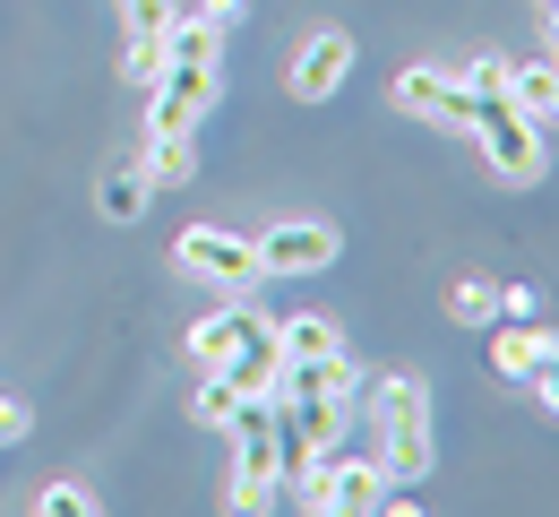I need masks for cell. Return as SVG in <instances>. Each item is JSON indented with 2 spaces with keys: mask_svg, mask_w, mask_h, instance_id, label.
Returning a JSON list of instances; mask_svg holds the SVG:
<instances>
[{
  "mask_svg": "<svg viewBox=\"0 0 559 517\" xmlns=\"http://www.w3.org/2000/svg\"><path fill=\"white\" fill-rule=\"evenodd\" d=\"M551 345H559V337L543 328V319H508V328L490 319V363L508 371V379H534V363H543Z\"/></svg>",
  "mask_w": 559,
  "mask_h": 517,
  "instance_id": "4fadbf2b",
  "label": "cell"
},
{
  "mask_svg": "<svg viewBox=\"0 0 559 517\" xmlns=\"http://www.w3.org/2000/svg\"><path fill=\"white\" fill-rule=\"evenodd\" d=\"M396 113H414L430 130H474V95H465V78L456 70H396Z\"/></svg>",
  "mask_w": 559,
  "mask_h": 517,
  "instance_id": "52a82bcc",
  "label": "cell"
},
{
  "mask_svg": "<svg viewBox=\"0 0 559 517\" xmlns=\"http://www.w3.org/2000/svg\"><path fill=\"white\" fill-rule=\"evenodd\" d=\"M173 0H121V78L146 86V78L164 70V44H173Z\"/></svg>",
  "mask_w": 559,
  "mask_h": 517,
  "instance_id": "30bf717a",
  "label": "cell"
},
{
  "mask_svg": "<svg viewBox=\"0 0 559 517\" xmlns=\"http://www.w3.org/2000/svg\"><path fill=\"white\" fill-rule=\"evenodd\" d=\"M508 95H516L543 130H559V61H525V70H508Z\"/></svg>",
  "mask_w": 559,
  "mask_h": 517,
  "instance_id": "2e32d148",
  "label": "cell"
},
{
  "mask_svg": "<svg viewBox=\"0 0 559 517\" xmlns=\"http://www.w3.org/2000/svg\"><path fill=\"white\" fill-rule=\"evenodd\" d=\"M284 492L301 501L310 517H370L379 501H388V474H379V457L370 448H319L310 466H293L284 474Z\"/></svg>",
  "mask_w": 559,
  "mask_h": 517,
  "instance_id": "277c9868",
  "label": "cell"
},
{
  "mask_svg": "<svg viewBox=\"0 0 559 517\" xmlns=\"http://www.w3.org/2000/svg\"><path fill=\"white\" fill-rule=\"evenodd\" d=\"M465 139H483V164L508 181V190H534L543 173H551V130L499 86V95H474V130Z\"/></svg>",
  "mask_w": 559,
  "mask_h": 517,
  "instance_id": "3957f363",
  "label": "cell"
},
{
  "mask_svg": "<svg viewBox=\"0 0 559 517\" xmlns=\"http://www.w3.org/2000/svg\"><path fill=\"white\" fill-rule=\"evenodd\" d=\"M35 432V414H26V397H0V448L9 440H26Z\"/></svg>",
  "mask_w": 559,
  "mask_h": 517,
  "instance_id": "603a6c76",
  "label": "cell"
},
{
  "mask_svg": "<svg viewBox=\"0 0 559 517\" xmlns=\"http://www.w3.org/2000/svg\"><path fill=\"white\" fill-rule=\"evenodd\" d=\"M250 319H259V310H250V294H224V310L190 319V337H181V345H190V363H207V371H215L233 345H241V328H250Z\"/></svg>",
  "mask_w": 559,
  "mask_h": 517,
  "instance_id": "7c38bea8",
  "label": "cell"
},
{
  "mask_svg": "<svg viewBox=\"0 0 559 517\" xmlns=\"http://www.w3.org/2000/svg\"><path fill=\"white\" fill-rule=\"evenodd\" d=\"M146 173H139V155H112L104 164V181H95V208H104V224H139L146 216Z\"/></svg>",
  "mask_w": 559,
  "mask_h": 517,
  "instance_id": "5bb4252c",
  "label": "cell"
},
{
  "mask_svg": "<svg viewBox=\"0 0 559 517\" xmlns=\"http://www.w3.org/2000/svg\"><path fill=\"white\" fill-rule=\"evenodd\" d=\"M139 173H146V190H190L199 181V139H146Z\"/></svg>",
  "mask_w": 559,
  "mask_h": 517,
  "instance_id": "9a60e30c",
  "label": "cell"
},
{
  "mask_svg": "<svg viewBox=\"0 0 559 517\" xmlns=\"http://www.w3.org/2000/svg\"><path fill=\"white\" fill-rule=\"evenodd\" d=\"M215 379H224L233 397H267V388L284 379V337H276V319H250V328H241V345L215 363Z\"/></svg>",
  "mask_w": 559,
  "mask_h": 517,
  "instance_id": "8fae6325",
  "label": "cell"
},
{
  "mask_svg": "<svg viewBox=\"0 0 559 517\" xmlns=\"http://www.w3.org/2000/svg\"><path fill=\"white\" fill-rule=\"evenodd\" d=\"M353 414L370 423V457H379L388 483H421V474H430V388H421L414 371L361 379Z\"/></svg>",
  "mask_w": 559,
  "mask_h": 517,
  "instance_id": "7a4b0ae2",
  "label": "cell"
},
{
  "mask_svg": "<svg viewBox=\"0 0 559 517\" xmlns=\"http://www.w3.org/2000/svg\"><path fill=\"white\" fill-rule=\"evenodd\" d=\"M35 509H44V517H95V492H86V483H52Z\"/></svg>",
  "mask_w": 559,
  "mask_h": 517,
  "instance_id": "44dd1931",
  "label": "cell"
},
{
  "mask_svg": "<svg viewBox=\"0 0 559 517\" xmlns=\"http://www.w3.org/2000/svg\"><path fill=\"white\" fill-rule=\"evenodd\" d=\"M551 9H559V0H551Z\"/></svg>",
  "mask_w": 559,
  "mask_h": 517,
  "instance_id": "cb8c5ba5",
  "label": "cell"
},
{
  "mask_svg": "<svg viewBox=\"0 0 559 517\" xmlns=\"http://www.w3.org/2000/svg\"><path fill=\"white\" fill-rule=\"evenodd\" d=\"M336 259V224H319V216H284L259 233V268L267 277H319Z\"/></svg>",
  "mask_w": 559,
  "mask_h": 517,
  "instance_id": "ba28073f",
  "label": "cell"
},
{
  "mask_svg": "<svg viewBox=\"0 0 559 517\" xmlns=\"http://www.w3.org/2000/svg\"><path fill=\"white\" fill-rule=\"evenodd\" d=\"M345 78H353V35H345V26H319V35H301L284 86H293V104H328Z\"/></svg>",
  "mask_w": 559,
  "mask_h": 517,
  "instance_id": "9c48e42d",
  "label": "cell"
},
{
  "mask_svg": "<svg viewBox=\"0 0 559 517\" xmlns=\"http://www.w3.org/2000/svg\"><path fill=\"white\" fill-rule=\"evenodd\" d=\"M448 319H456V328H490V319H499V285H483V277L448 285Z\"/></svg>",
  "mask_w": 559,
  "mask_h": 517,
  "instance_id": "ac0fdd59",
  "label": "cell"
},
{
  "mask_svg": "<svg viewBox=\"0 0 559 517\" xmlns=\"http://www.w3.org/2000/svg\"><path fill=\"white\" fill-rule=\"evenodd\" d=\"M173 268L199 277V285H215V294H259V285H267L259 242H241V233H224V224H190V233L173 242Z\"/></svg>",
  "mask_w": 559,
  "mask_h": 517,
  "instance_id": "5b68a950",
  "label": "cell"
},
{
  "mask_svg": "<svg viewBox=\"0 0 559 517\" xmlns=\"http://www.w3.org/2000/svg\"><path fill=\"white\" fill-rule=\"evenodd\" d=\"M215 95H224V26L181 17L164 44V70L146 78V139H199Z\"/></svg>",
  "mask_w": 559,
  "mask_h": 517,
  "instance_id": "6da1fadb",
  "label": "cell"
},
{
  "mask_svg": "<svg viewBox=\"0 0 559 517\" xmlns=\"http://www.w3.org/2000/svg\"><path fill=\"white\" fill-rule=\"evenodd\" d=\"M276 501H284V474H233V509H241V517L276 509Z\"/></svg>",
  "mask_w": 559,
  "mask_h": 517,
  "instance_id": "d6986e66",
  "label": "cell"
},
{
  "mask_svg": "<svg viewBox=\"0 0 559 517\" xmlns=\"http://www.w3.org/2000/svg\"><path fill=\"white\" fill-rule=\"evenodd\" d=\"M233 406H241V397H233V388H224V379H199V397H190V423H207V432H224V414H233Z\"/></svg>",
  "mask_w": 559,
  "mask_h": 517,
  "instance_id": "ffe728a7",
  "label": "cell"
},
{
  "mask_svg": "<svg viewBox=\"0 0 559 517\" xmlns=\"http://www.w3.org/2000/svg\"><path fill=\"white\" fill-rule=\"evenodd\" d=\"M276 337H284V363H293V354H345V319H328V310L276 319Z\"/></svg>",
  "mask_w": 559,
  "mask_h": 517,
  "instance_id": "e0dca14e",
  "label": "cell"
},
{
  "mask_svg": "<svg viewBox=\"0 0 559 517\" xmlns=\"http://www.w3.org/2000/svg\"><path fill=\"white\" fill-rule=\"evenodd\" d=\"M224 432H233V474H284V397H241L233 414H224Z\"/></svg>",
  "mask_w": 559,
  "mask_h": 517,
  "instance_id": "8992f818",
  "label": "cell"
},
{
  "mask_svg": "<svg viewBox=\"0 0 559 517\" xmlns=\"http://www.w3.org/2000/svg\"><path fill=\"white\" fill-rule=\"evenodd\" d=\"M534 397H543V414L559 423V345L543 354V363H534Z\"/></svg>",
  "mask_w": 559,
  "mask_h": 517,
  "instance_id": "7402d4cb",
  "label": "cell"
}]
</instances>
